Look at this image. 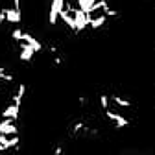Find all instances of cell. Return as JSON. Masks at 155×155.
<instances>
[{"label": "cell", "mask_w": 155, "mask_h": 155, "mask_svg": "<svg viewBox=\"0 0 155 155\" xmlns=\"http://www.w3.org/2000/svg\"><path fill=\"white\" fill-rule=\"evenodd\" d=\"M65 8V0H52L50 2V9H48V24L55 26L59 21V13Z\"/></svg>", "instance_id": "1"}, {"label": "cell", "mask_w": 155, "mask_h": 155, "mask_svg": "<svg viewBox=\"0 0 155 155\" xmlns=\"http://www.w3.org/2000/svg\"><path fill=\"white\" fill-rule=\"evenodd\" d=\"M21 109L22 107H18V105H15L13 102L11 104H8L2 111H0V118L2 120H18V116H21Z\"/></svg>", "instance_id": "2"}, {"label": "cell", "mask_w": 155, "mask_h": 155, "mask_svg": "<svg viewBox=\"0 0 155 155\" xmlns=\"http://www.w3.org/2000/svg\"><path fill=\"white\" fill-rule=\"evenodd\" d=\"M104 114L107 116L111 122H113V126H114L116 129H124V127H127V126H129V120L126 118V116H124V114H120V113H114L113 109L105 111Z\"/></svg>", "instance_id": "3"}, {"label": "cell", "mask_w": 155, "mask_h": 155, "mask_svg": "<svg viewBox=\"0 0 155 155\" xmlns=\"http://www.w3.org/2000/svg\"><path fill=\"white\" fill-rule=\"evenodd\" d=\"M0 135L6 137H18V126L15 120H2L0 118Z\"/></svg>", "instance_id": "4"}, {"label": "cell", "mask_w": 155, "mask_h": 155, "mask_svg": "<svg viewBox=\"0 0 155 155\" xmlns=\"http://www.w3.org/2000/svg\"><path fill=\"white\" fill-rule=\"evenodd\" d=\"M18 50H21V54H18V57H21V61L24 63H30L33 59V55L37 54L31 46H28L26 43H18Z\"/></svg>", "instance_id": "5"}, {"label": "cell", "mask_w": 155, "mask_h": 155, "mask_svg": "<svg viewBox=\"0 0 155 155\" xmlns=\"http://www.w3.org/2000/svg\"><path fill=\"white\" fill-rule=\"evenodd\" d=\"M4 13H6V22H11V24L22 22V11H17L13 8H4Z\"/></svg>", "instance_id": "6"}, {"label": "cell", "mask_w": 155, "mask_h": 155, "mask_svg": "<svg viewBox=\"0 0 155 155\" xmlns=\"http://www.w3.org/2000/svg\"><path fill=\"white\" fill-rule=\"evenodd\" d=\"M109 98H111V104L118 105L120 109H129V107H131V100L122 98V96H118V94H113V96H109Z\"/></svg>", "instance_id": "7"}, {"label": "cell", "mask_w": 155, "mask_h": 155, "mask_svg": "<svg viewBox=\"0 0 155 155\" xmlns=\"http://www.w3.org/2000/svg\"><path fill=\"white\" fill-rule=\"evenodd\" d=\"M100 107H102L104 113L111 109V98H109L107 94H100Z\"/></svg>", "instance_id": "8"}, {"label": "cell", "mask_w": 155, "mask_h": 155, "mask_svg": "<svg viewBox=\"0 0 155 155\" xmlns=\"http://www.w3.org/2000/svg\"><path fill=\"white\" fill-rule=\"evenodd\" d=\"M22 33H24L22 28H15V30L11 31V39H13L15 43H22Z\"/></svg>", "instance_id": "9"}, {"label": "cell", "mask_w": 155, "mask_h": 155, "mask_svg": "<svg viewBox=\"0 0 155 155\" xmlns=\"http://www.w3.org/2000/svg\"><path fill=\"white\" fill-rule=\"evenodd\" d=\"M4 151H6V150H4V148H2V146H0V153H4Z\"/></svg>", "instance_id": "10"}]
</instances>
